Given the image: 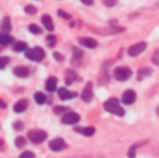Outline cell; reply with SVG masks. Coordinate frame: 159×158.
<instances>
[{
    "instance_id": "obj_1",
    "label": "cell",
    "mask_w": 159,
    "mask_h": 158,
    "mask_svg": "<svg viewBox=\"0 0 159 158\" xmlns=\"http://www.w3.org/2000/svg\"><path fill=\"white\" fill-rule=\"evenodd\" d=\"M104 109L107 111V112H110V114H115V115H118V117H122L125 112H124V109L121 108V104H119V101L116 98H109L106 103H104Z\"/></svg>"
},
{
    "instance_id": "obj_2",
    "label": "cell",
    "mask_w": 159,
    "mask_h": 158,
    "mask_svg": "<svg viewBox=\"0 0 159 158\" xmlns=\"http://www.w3.org/2000/svg\"><path fill=\"white\" fill-rule=\"evenodd\" d=\"M28 138H29V141L39 144V143H43L44 140L48 138V134L44 131H41V129H34V131H29Z\"/></svg>"
},
{
    "instance_id": "obj_3",
    "label": "cell",
    "mask_w": 159,
    "mask_h": 158,
    "mask_svg": "<svg viewBox=\"0 0 159 158\" xmlns=\"http://www.w3.org/2000/svg\"><path fill=\"white\" fill-rule=\"evenodd\" d=\"M25 55H26V59H29V60L41 61V60L44 59V51L41 48H32V49H28L25 52Z\"/></svg>"
},
{
    "instance_id": "obj_4",
    "label": "cell",
    "mask_w": 159,
    "mask_h": 158,
    "mask_svg": "<svg viewBox=\"0 0 159 158\" xmlns=\"http://www.w3.org/2000/svg\"><path fill=\"white\" fill-rule=\"evenodd\" d=\"M113 77L118 80V81H125V80H129V77H132V71H130L129 68L119 66V68H116V69H115Z\"/></svg>"
},
{
    "instance_id": "obj_5",
    "label": "cell",
    "mask_w": 159,
    "mask_h": 158,
    "mask_svg": "<svg viewBox=\"0 0 159 158\" xmlns=\"http://www.w3.org/2000/svg\"><path fill=\"white\" fill-rule=\"evenodd\" d=\"M145 48H147V45L144 43V41H141V43H136V45H132L130 48H129V55H132V57H136L139 55L141 52H144L145 51Z\"/></svg>"
},
{
    "instance_id": "obj_6",
    "label": "cell",
    "mask_w": 159,
    "mask_h": 158,
    "mask_svg": "<svg viewBox=\"0 0 159 158\" xmlns=\"http://www.w3.org/2000/svg\"><path fill=\"white\" fill-rule=\"evenodd\" d=\"M66 147V141L63 138H54L51 143H49V149L54 151V152H60Z\"/></svg>"
},
{
    "instance_id": "obj_7",
    "label": "cell",
    "mask_w": 159,
    "mask_h": 158,
    "mask_svg": "<svg viewBox=\"0 0 159 158\" xmlns=\"http://www.w3.org/2000/svg\"><path fill=\"white\" fill-rule=\"evenodd\" d=\"M61 121H63L64 124H75V123H78L80 121V115L78 114H75V112H67V114L63 115Z\"/></svg>"
},
{
    "instance_id": "obj_8",
    "label": "cell",
    "mask_w": 159,
    "mask_h": 158,
    "mask_svg": "<svg viewBox=\"0 0 159 158\" xmlns=\"http://www.w3.org/2000/svg\"><path fill=\"white\" fill-rule=\"evenodd\" d=\"M135 100H136V94H135L133 91H130V89H127V91L122 94V103H124V104H133Z\"/></svg>"
},
{
    "instance_id": "obj_9",
    "label": "cell",
    "mask_w": 159,
    "mask_h": 158,
    "mask_svg": "<svg viewBox=\"0 0 159 158\" xmlns=\"http://www.w3.org/2000/svg\"><path fill=\"white\" fill-rule=\"evenodd\" d=\"M77 80H78V75H77L75 71H72V69H67V71H66V74H64V81H66L67 86L72 84V83L77 81Z\"/></svg>"
},
{
    "instance_id": "obj_10",
    "label": "cell",
    "mask_w": 159,
    "mask_h": 158,
    "mask_svg": "<svg viewBox=\"0 0 159 158\" xmlns=\"http://www.w3.org/2000/svg\"><path fill=\"white\" fill-rule=\"evenodd\" d=\"M74 131H75V132H78V134L86 135V137H92V135L95 134V129H93L92 126H87V127H78V126H75V127H74Z\"/></svg>"
},
{
    "instance_id": "obj_11",
    "label": "cell",
    "mask_w": 159,
    "mask_h": 158,
    "mask_svg": "<svg viewBox=\"0 0 159 158\" xmlns=\"http://www.w3.org/2000/svg\"><path fill=\"white\" fill-rule=\"evenodd\" d=\"M58 97L61 100H69V98L77 97V94H75V92H70V91L66 89V88H61V89H58Z\"/></svg>"
},
{
    "instance_id": "obj_12",
    "label": "cell",
    "mask_w": 159,
    "mask_h": 158,
    "mask_svg": "<svg viewBox=\"0 0 159 158\" xmlns=\"http://www.w3.org/2000/svg\"><path fill=\"white\" fill-rule=\"evenodd\" d=\"M81 98L84 100V101H90V98H92V83H87L86 84V88L81 92Z\"/></svg>"
},
{
    "instance_id": "obj_13",
    "label": "cell",
    "mask_w": 159,
    "mask_h": 158,
    "mask_svg": "<svg viewBox=\"0 0 159 158\" xmlns=\"http://www.w3.org/2000/svg\"><path fill=\"white\" fill-rule=\"evenodd\" d=\"M80 45H83V46H86V48H97V40L90 39V37H81L78 39Z\"/></svg>"
},
{
    "instance_id": "obj_14",
    "label": "cell",
    "mask_w": 159,
    "mask_h": 158,
    "mask_svg": "<svg viewBox=\"0 0 159 158\" xmlns=\"http://www.w3.org/2000/svg\"><path fill=\"white\" fill-rule=\"evenodd\" d=\"M41 23L44 25V28H46L48 31H54V23H52V19H51V16L44 14V16L41 17Z\"/></svg>"
},
{
    "instance_id": "obj_15",
    "label": "cell",
    "mask_w": 159,
    "mask_h": 158,
    "mask_svg": "<svg viewBox=\"0 0 159 158\" xmlns=\"http://www.w3.org/2000/svg\"><path fill=\"white\" fill-rule=\"evenodd\" d=\"M14 74H16L17 77H20V79H25V77L29 75V69L25 68V66H17V68L14 69Z\"/></svg>"
},
{
    "instance_id": "obj_16",
    "label": "cell",
    "mask_w": 159,
    "mask_h": 158,
    "mask_svg": "<svg viewBox=\"0 0 159 158\" xmlns=\"http://www.w3.org/2000/svg\"><path fill=\"white\" fill-rule=\"evenodd\" d=\"M57 89V79L55 77H49L46 81V91L48 92H54Z\"/></svg>"
},
{
    "instance_id": "obj_17",
    "label": "cell",
    "mask_w": 159,
    "mask_h": 158,
    "mask_svg": "<svg viewBox=\"0 0 159 158\" xmlns=\"http://www.w3.org/2000/svg\"><path fill=\"white\" fill-rule=\"evenodd\" d=\"M26 108H28V100H20V101H17V103L14 104V111H16L17 114L26 111Z\"/></svg>"
},
{
    "instance_id": "obj_18",
    "label": "cell",
    "mask_w": 159,
    "mask_h": 158,
    "mask_svg": "<svg viewBox=\"0 0 159 158\" xmlns=\"http://www.w3.org/2000/svg\"><path fill=\"white\" fill-rule=\"evenodd\" d=\"M12 43V37L9 34H5V32H0V46H8Z\"/></svg>"
},
{
    "instance_id": "obj_19",
    "label": "cell",
    "mask_w": 159,
    "mask_h": 158,
    "mask_svg": "<svg viewBox=\"0 0 159 158\" xmlns=\"http://www.w3.org/2000/svg\"><path fill=\"white\" fill-rule=\"evenodd\" d=\"M148 75H152V69L150 68H142V69L138 71V80H144Z\"/></svg>"
},
{
    "instance_id": "obj_20",
    "label": "cell",
    "mask_w": 159,
    "mask_h": 158,
    "mask_svg": "<svg viewBox=\"0 0 159 158\" xmlns=\"http://www.w3.org/2000/svg\"><path fill=\"white\" fill-rule=\"evenodd\" d=\"M14 51L16 52H26L28 46H26L25 41H17V43H14Z\"/></svg>"
},
{
    "instance_id": "obj_21",
    "label": "cell",
    "mask_w": 159,
    "mask_h": 158,
    "mask_svg": "<svg viewBox=\"0 0 159 158\" xmlns=\"http://www.w3.org/2000/svg\"><path fill=\"white\" fill-rule=\"evenodd\" d=\"M2 29H3L5 34H8V32L11 31V20L8 19V17H5L3 22H2Z\"/></svg>"
},
{
    "instance_id": "obj_22",
    "label": "cell",
    "mask_w": 159,
    "mask_h": 158,
    "mask_svg": "<svg viewBox=\"0 0 159 158\" xmlns=\"http://www.w3.org/2000/svg\"><path fill=\"white\" fill-rule=\"evenodd\" d=\"M34 98H35V101H37L39 104H44V103H46V95L41 94V92H35Z\"/></svg>"
},
{
    "instance_id": "obj_23",
    "label": "cell",
    "mask_w": 159,
    "mask_h": 158,
    "mask_svg": "<svg viewBox=\"0 0 159 158\" xmlns=\"http://www.w3.org/2000/svg\"><path fill=\"white\" fill-rule=\"evenodd\" d=\"M54 112H55V114H67L69 109H67L66 106H55V108H54Z\"/></svg>"
},
{
    "instance_id": "obj_24",
    "label": "cell",
    "mask_w": 159,
    "mask_h": 158,
    "mask_svg": "<svg viewBox=\"0 0 159 158\" xmlns=\"http://www.w3.org/2000/svg\"><path fill=\"white\" fill-rule=\"evenodd\" d=\"M141 144H144V143H138V144H135V146L130 147V151H129V158H135V155H136V147L141 146Z\"/></svg>"
},
{
    "instance_id": "obj_25",
    "label": "cell",
    "mask_w": 159,
    "mask_h": 158,
    "mask_svg": "<svg viewBox=\"0 0 159 158\" xmlns=\"http://www.w3.org/2000/svg\"><path fill=\"white\" fill-rule=\"evenodd\" d=\"M26 144V138L25 137H17V140H16V146L17 147H23Z\"/></svg>"
},
{
    "instance_id": "obj_26",
    "label": "cell",
    "mask_w": 159,
    "mask_h": 158,
    "mask_svg": "<svg viewBox=\"0 0 159 158\" xmlns=\"http://www.w3.org/2000/svg\"><path fill=\"white\" fill-rule=\"evenodd\" d=\"M32 34H40L41 32V28H39L37 25H29V28H28Z\"/></svg>"
},
{
    "instance_id": "obj_27",
    "label": "cell",
    "mask_w": 159,
    "mask_h": 158,
    "mask_svg": "<svg viewBox=\"0 0 159 158\" xmlns=\"http://www.w3.org/2000/svg\"><path fill=\"white\" fill-rule=\"evenodd\" d=\"M8 63H9V59H8V57H0V69H5Z\"/></svg>"
},
{
    "instance_id": "obj_28",
    "label": "cell",
    "mask_w": 159,
    "mask_h": 158,
    "mask_svg": "<svg viewBox=\"0 0 159 158\" xmlns=\"http://www.w3.org/2000/svg\"><path fill=\"white\" fill-rule=\"evenodd\" d=\"M46 41H48V45H49V46L52 48V46H55V43H57V39H55L54 36H48Z\"/></svg>"
},
{
    "instance_id": "obj_29",
    "label": "cell",
    "mask_w": 159,
    "mask_h": 158,
    "mask_svg": "<svg viewBox=\"0 0 159 158\" xmlns=\"http://www.w3.org/2000/svg\"><path fill=\"white\" fill-rule=\"evenodd\" d=\"M152 61H153L155 65H159V49H156V51L153 52V55H152Z\"/></svg>"
},
{
    "instance_id": "obj_30",
    "label": "cell",
    "mask_w": 159,
    "mask_h": 158,
    "mask_svg": "<svg viewBox=\"0 0 159 158\" xmlns=\"http://www.w3.org/2000/svg\"><path fill=\"white\" fill-rule=\"evenodd\" d=\"M58 16L61 19H66V20H70V14H67L66 11H63V9H60L58 11Z\"/></svg>"
},
{
    "instance_id": "obj_31",
    "label": "cell",
    "mask_w": 159,
    "mask_h": 158,
    "mask_svg": "<svg viewBox=\"0 0 159 158\" xmlns=\"http://www.w3.org/2000/svg\"><path fill=\"white\" fill-rule=\"evenodd\" d=\"M20 158H35V155H34L32 152H29V151H25V152L20 155Z\"/></svg>"
},
{
    "instance_id": "obj_32",
    "label": "cell",
    "mask_w": 159,
    "mask_h": 158,
    "mask_svg": "<svg viewBox=\"0 0 159 158\" xmlns=\"http://www.w3.org/2000/svg\"><path fill=\"white\" fill-rule=\"evenodd\" d=\"M116 2H118V0H102V3H104L106 6H109V8L115 6V5H116Z\"/></svg>"
},
{
    "instance_id": "obj_33",
    "label": "cell",
    "mask_w": 159,
    "mask_h": 158,
    "mask_svg": "<svg viewBox=\"0 0 159 158\" xmlns=\"http://www.w3.org/2000/svg\"><path fill=\"white\" fill-rule=\"evenodd\" d=\"M25 12H26V14H35L37 9H35L34 6H26V8H25Z\"/></svg>"
},
{
    "instance_id": "obj_34",
    "label": "cell",
    "mask_w": 159,
    "mask_h": 158,
    "mask_svg": "<svg viewBox=\"0 0 159 158\" xmlns=\"http://www.w3.org/2000/svg\"><path fill=\"white\" fill-rule=\"evenodd\" d=\"M14 129H16V131H21V129H23V123H21V121H16V123H14Z\"/></svg>"
},
{
    "instance_id": "obj_35",
    "label": "cell",
    "mask_w": 159,
    "mask_h": 158,
    "mask_svg": "<svg viewBox=\"0 0 159 158\" xmlns=\"http://www.w3.org/2000/svg\"><path fill=\"white\" fill-rule=\"evenodd\" d=\"M54 57H55V59L58 60V61H61V60H63V55H61L60 52H54Z\"/></svg>"
},
{
    "instance_id": "obj_36",
    "label": "cell",
    "mask_w": 159,
    "mask_h": 158,
    "mask_svg": "<svg viewBox=\"0 0 159 158\" xmlns=\"http://www.w3.org/2000/svg\"><path fill=\"white\" fill-rule=\"evenodd\" d=\"M84 5H87V6H92L93 5V0H81Z\"/></svg>"
},
{
    "instance_id": "obj_37",
    "label": "cell",
    "mask_w": 159,
    "mask_h": 158,
    "mask_svg": "<svg viewBox=\"0 0 159 158\" xmlns=\"http://www.w3.org/2000/svg\"><path fill=\"white\" fill-rule=\"evenodd\" d=\"M0 108H6V103H5V101H2V100H0Z\"/></svg>"
},
{
    "instance_id": "obj_38",
    "label": "cell",
    "mask_w": 159,
    "mask_h": 158,
    "mask_svg": "<svg viewBox=\"0 0 159 158\" xmlns=\"http://www.w3.org/2000/svg\"><path fill=\"white\" fill-rule=\"evenodd\" d=\"M156 112H158V117H159V108H158V109H156Z\"/></svg>"
}]
</instances>
